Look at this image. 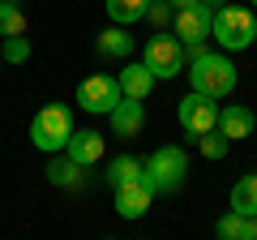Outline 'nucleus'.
<instances>
[{
	"mask_svg": "<svg viewBox=\"0 0 257 240\" xmlns=\"http://www.w3.org/2000/svg\"><path fill=\"white\" fill-rule=\"evenodd\" d=\"M206 9H223V5H227V0H202Z\"/></svg>",
	"mask_w": 257,
	"mask_h": 240,
	"instance_id": "393cba45",
	"label": "nucleus"
},
{
	"mask_svg": "<svg viewBox=\"0 0 257 240\" xmlns=\"http://www.w3.org/2000/svg\"><path fill=\"white\" fill-rule=\"evenodd\" d=\"M69 138H73V111L64 107V103H47V107L35 111V120H30V142L39 150L60 155L69 146Z\"/></svg>",
	"mask_w": 257,
	"mask_h": 240,
	"instance_id": "7ed1b4c3",
	"label": "nucleus"
},
{
	"mask_svg": "<svg viewBox=\"0 0 257 240\" xmlns=\"http://www.w3.org/2000/svg\"><path fill=\"white\" fill-rule=\"evenodd\" d=\"M155 202V185L146 180V172L138 180H128V185H116V214L120 219H142Z\"/></svg>",
	"mask_w": 257,
	"mask_h": 240,
	"instance_id": "1a4fd4ad",
	"label": "nucleus"
},
{
	"mask_svg": "<svg viewBox=\"0 0 257 240\" xmlns=\"http://www.w3.org/2000/svg\"><path fill=\"white\" fill-rule=\"evenodd\" d=\"M240 227H244V214L231 210V214H223V219L214 223V236H223V240H240Z\"/></svg>",
	"mask_w": 257,
	"mask_h": 240,
	"instance_id": "5701e85b",
	"label": "nucleus"
},
{
	"mask_svg": "<svg viewBox=\"0 0 257 240\" xmlns=\"http://www.w3.org/2000/svg\"><path fill=\"white\" fill-rule=\"evenodd\" d=\"M253 35H257V18L248 5H223L214 9V26H210V39L227 52H244L253 47Z\"/></svg>",
	"mask_w": 257,
	"mask_h": 240,
	"instance_id": "f03ea898",
	"label": "nucleus"
},
{
	"mask_svg": "<svg viewBox=\"0 0 257 240\" xmlns=\"http://www.w3.org/2000/svg\"><path fill=\"white\" fill-rule=\"evenodd\" d=\"M142 65L167 82V77H176L184 69V43L176 35H167V30H155V39H146V47H142Z\"/></svg>",
	"mask_w": 257,
	"mask_h": 240,
	"instance_id": "39448f33",
	"label": "nucleus"
},
{
	"mask_svg": "<svg viewBox=\"0 0 257 240\" xmlns=\"http://www.w3.org/2000/svg\"><path fill=\"white\" fill-rule=\"evenodd\" d=\"M116 103H120V82L107 77V73H94L77 86V107L90 111V116H107Z\"/></svg>",
	"mask_w": 257,
	"mask_h": 240,
	"instance_id": "6e6552de",
	"label": "nucleus"
},
{
	"mask_svg": "<svg viewBox=\"0 0 257 240\" xmlns=\"http://www.w3.org/2000/svg\"><path fill=\"white\" fill-rule=\"evenodd\" d=\"M219 129L227 133L231 142L248 138V133L257 129V116H253V107H240V103H231V107H219Z\"/></svg>",
	"mask_w": 257,
	"mask_h": 240,
	"instance_id": "ddd939ff",
	"label": "nucleus"
},
{
	"mask_svg": "<svg viewBox=\"0 0 257 240\" xmlns=\"http://www.w3.org/2000/svg\"><path fill=\"white\" fill-rule=\"evenodd\" d=\"M189 82H193V90L210 94V99H227L236 90V69L219 52H197V56H189Z\"/></svg>",
	"mask_w": 257,
	"mask_h": 240,
	"instance_id": "f257e3e1",
	"label": "nucleus"
},
{
	"mask_svg": "<svg viewBox=\"0 0 257 240\" xmlns=\"http://www.w3.org/2000/svg\"><path fill=\"white\" fill-rule=\"evenodd\" d=\"M172 18H176V5H172V0H150L146 22H150L155 30H167V26H172Z\"/></svg>",
	"mask_w": 257,
	"mask_h": 240,
	"instance_id": "412c9836",
	"label": "nucleus"
},
{
	"mask_svg": "<svg viewBox=\"0 0 257 240\" xmlns=\"http://www.w3.org/2000/svg\"><path fill=\"white\" fill-rule=\"evenodd\" d=\"M248 5H257V0H248Z\"/></svg>",
	"mask_w": 257,
	"mask_h": 240,
	"instance_id": "cd10ccee",
	"label": "nucleus"
},
{
	"mask_svg": "<svg viewBox=\"0 0 257 240\" xmlns=\"http://www.w3.org/2000/svg\"><path fill=\"white\" fill-rule=\"evenodd\" d=\"M150 0H107V18L116 26H133V22H146Z\"/></svg>",
	"mask_w": 257,
	"mask_h": 240,
	"instance_id": "dca6fc26",
	"label": "nucleus"
},
{
	"mask_svg": "<svg viewBox=\"0 0 257 240\" xmlns=\"http://www.w3.org/2000/svg\"><path fill=\"white\" fill-rule=\"evenodd\" d=\"M94 52H99L103 60H128V52H133V39H128L124 26H107L103 35H94Z\"/></svg>",
	"mask_w": 257,
	"mask_h": 240,
	"instance_id": "4468645a",
	"label": "nucleus"
},
{
	"mask_svg": "<svg viewBox=\"0 0 257 240\" xmlns=\"http://www.w3.org/2000/svg\"><path fill=\"white\" fill-rule=\"evenodd\" d=\"M240 240H257V214H244V227H240Z\"/></svg>",
	"mask_w": 257,
	"mask_h": 240,
	"instance_id": "b1692460",
	"label": "nucleus"
},
{
	"mask_svg": "<svg viewBox=\"0 0 257 240\" xmlns=\"http://www.w3.org/2000/svg\"><path fill=\"white\" fill-rule=\"evenodd\" d=\"M176 116H180V129L189 138H202V133L219 129V99H210L202 90H189L180 99V107H176Z\"/></svg>",
	"mask_w": 257,
	"mask_h": 240,
	"instance_id": "0eeeda50",
	"label": "nucleus"
},
{
	"mask_svg": "<svg viewBox=\"0 0 257 240\" xmlns=\"http://www.w3.org/2000/svg\"><path fill=\"white\" fill-rule=\"evenodd\" d=\"M5 60H13V65H26V60H30V39H26V35L5 39Z\"/></svg>",
	"mask_w": 257,
	"mask_h": 240,
	"instance_id": "4be33fe9",
	"label": "nucleus"
},
{
	"mask_svg": "<svg viewBox=\"0 0 257 240\" xmlns=\"http://www.w3.org/2000/svg\"><path fill=\"white\" fill-rule=\"evenodd\" d=\"M172 5L176 9H189V5H197V0H172Z\"/></svg>",
	"mask_w": 257,
	"mask_h": 240,
	"instance_id": "a878e982",
	"label": "nucleus"
},
{
	"mask_svg": "<svg viewBox=\"0 0 257 240\" xmlns=\"http://www.w3.org/2000/svg\"><path fill=\"white\" fill-rule=\"evenodd\" d=\"M107 116H111V133L116 138H138L146 129V107H142V99H128V94H120V103Z\"/></svg>",
	"mask_w": 257,
	"mask_h": 240,
	"instance_id": "9d476101",
	"label": "nucleus"
},
{
	"mask_svg": "<svg viewBox=\"0 0 257 240\" xmlns=\"http://www.w3.org/2000/svg\"><path fill=\"white\" fill-rule=\"evenodd\" d=\"M146 172V163L142 159H133V155H116L107 163V185L116 189V185H128V180H138V176Z\"/></svg>",
	"mask_w": 257,
	"mask_h": 240,
	"instance_id": "f3484780",
	"label": "nucleus"
},
{
	"mask_svg": "<svg viewBox=\"0 0 257 240\" xmlns=\"http://www.w3.org/2000/svg\"><path fill=\"white\" fill-rule=\"evenodd\" d=\"M231 210L257 214V176H240L236 185H231Z\"/></svg>",
	"mask_w": 257,
	"mask_h": 240,
	"instance_id": "6ab92c4d",
	"label": "nucleus"
},
{
	"mask_svg": "<svg viewBox=\"0 0 257 240\" xmlns=\"http://www.w3.org/2000/svg\"><path fill=\"white\" fill-rule=\"evenodd\" d=\"M86 167L82 163H73V159L64 155V159H52V163H47V180H52L56 189H82L86 185Z\"/></svg>",
	"mask_w": 257,
	"mask_h": 240,
	"instance_id": "2eb2a0df",
	"label": "nucleus"
},
{
	"mask_svg": "<svg viewBox=\"0 0 257 240\" xmlns=\"http://www.w3.org/2000/svg\"><path fill=\"white\" fill-rule=\"evenodd\" d=\"M172 26H176V39L184 43V60H189V56H197V52H202V43L210 39L214 9H206L202 0H197V5H189V9H176Z\"/></svg>",
	"mask_w": 257,
	"mask_h": 240,
	"instance_id": "423d86ee",
	"label": "nucleus"
},
{
	"mask_svg": "<svg viewBox=\"0 0 257 240\" xmlns=\"http://www.w3.org/2000/svg\"><path fill=\"white\" fill-rule=\"evenodd\" d=\"M64 155L73 159V163H82V167H94V163L103 159V133H94V129H82V133H77V129H73V138H69Z\"/></svg>",
	"mask_w": 257,
	"mask_h": 240,
	"instance_id": "f8f14e48",
	"label": "nucleus"
},
{
	"mask_svg": "<svg viewBox=\"0 0 257 240\" xmlns=\"http://www.w3.org/2000/svg\"><path fill=\"white\" fill-rule=\"evenodd\" d=\"M227 146H231V138L223 129H210V133L197 138V150H202V159H210V163H219V159L227 155Z\"/></svg>",
	"mask_w": 257,
	"mask_h": 240,
	"instance_id": "aec40b11",
	"label": "nucleus"
},
{
	"mask_svg": "<svg viewBox=\"0 0 257 240\" xmlns=\"http://www.w3.org/2000/svg\"><path fill=\"white\" fill-rule=\"evenodd\" d=\"M116 82H120V94H128V99H142V103H146V99H150V90H155V82H159V77L150 73V69L142 65V60H138V65L128 60V65L120 69V77H116Z\"/></svg>",
	"mask_w": 257,
	"mask_h": 240,
	"instance_id": "9b49d317",
	"label": "nucleus"
},
{
	"mask_svg": "<svg viewBox=\"0 0 257 240\" xmlns=\"http://www.w3.org/2000/svg\"><path fill=\"white\" fill-rule=\"evenodd\" d=\"M146 180L155 185V193H180L189 180V155L180 146H159L146 159Z\"/></svg>",
	"mask_w": 257,
	"mask_h": 240,
	"instance_id": "20e7f679",
	"label": "nucleus"
},
{
	"mask_svg": "<svg viewBox=\"0 0 257 240\" xmlns=\"http://www.w3.org/2000/svg\"><path fill=\"white\" fill-rule=\"evenodd\" d=\"M13 35H26V9L18 0H0V39H13Z\"/></svg>",
	"mask_w": 257,
	"mask_h": 240,
	"instance_id": "a211bd4d",
	"label": "nucleus"
},
{
	"mask_svg": "<svg viewBox=\"0 0 257 240\" xmlns=\"http://www.w3.org/2000/svg\"><path fill=\"white\" fill-rule=\"evenodd\" d=\"M253 47H257V35H253Z\"/></svg>",
	"mask_w": 257,
	"mask_h": 240,
	"instance_id": "bb28decb",
	"label": "nucleus"
},
{
	"mask_svg": "<svg viewBox=\"0 0 257 240\" xmlns=\"http://www.w3.org/2000/svg\"><path fill=\"white\" fill-rule=\"evenodd\" d=\"M0 60H5V56H0Z\"/></svg>",
	"mask_w": 257,
	"mask_h": 240,
	"instance_id": "c85d7f7f",
	"label": "nucleus"
}]
</instances>
